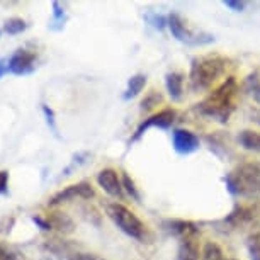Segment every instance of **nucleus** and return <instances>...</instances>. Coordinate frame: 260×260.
Returning a JSON list of instances; mask_svg holds the SVG:
<instances>
[{
	"label": "nucleus",
	"instance_id": "1",
	"mask_svg": "<svg viewBox=\"0 0 260 260\" xmlns=\"http://www.w3.org/2000/svg\"><path fill=\"white\" fill-rule=\"evenodd\" d=\"M237 99H238V83L235 77H228L216 85L209 94L204 97L198 104V111L206 117L221 122L230 121V117L237 109Z\"/></svg>",
	"mask_w": 260,
	"mask_h": 260
},
{
	"label": "nucleus",
	"instance_id": "22",
	"mask_svg": "<svg viewBox=\"0 0 260 260\" xmlns=\"http://www.w3.org/2000/svg\"><path fill=\"white\" fill-rule=\"evenodd\" d=\"M158 104H161V95L156 90H150L145 99L141 101V111H150Z\"/></svg>",
	"mask_w": 260,
	"mask_h": 260
},
{
	"label": "nucleus",
	"instance_id": "26",
	"mask_svg": "<svg viewBox=\"0 0 260 260\" xmlns=\"http://www.w3.org/2000/svg\"><path fill=\"white\" fill-rule=\"evenodd\" d=\"M146 19H148V22L155 29H164L167 26V17L165 16H158V14H148Z\"/></svg>",
	"mask_w": 260,
	"mask_h": 260
},
{
	"label": "nucleus",
	"instance_id": "13",
	"mask_svg": "<svg viewBox=\"0 0 260 260\" xmlns=\"http://www.w3.org/2000/svg\"><path fill=\"white\" fill-rule=\"evenodd\" d=\"M46 219L51 224V230H56L61 235H70L75 230V224H73V219L68 216L67 213H60V211H55V213H50L46 216Z\"/></svg>",
	"mask_w": 260,
	"mask_h": 260
},
{
	"label": "nucleus",
	"instance_id": "2",
	"mask_svg": "<svg viewBox=\"0 0 260 260\" xmlns=\"http://www.w3.org/2000/svg\"><path fill=\"white\" fill-rule=\"evenodd\" d=\"M228 60L221 55H203L196 56L190 63L189 82L192 90L204 92L213 90L218 80L226 73Z\"/></svg>",
	"mask_w": 260,
	"mask_h": 260
},
{
	"label": "nucleus",
	"instance_id": "28",
	"mask_svg": "<svg viewBox=\"0 0 260 260\" xmlns=\"http://www.w3.org/2000/svg\"><path fill=\"white\" fill-rule=\"evenodd\" d=\"M31 221L36 224L38 228H41L43 232H51V224L48 221L46 218H43V216H31Z\"/></svg>",
	"mask_w": 260,
	"mask_h": 260
},
{
	"label": "nucleus",
	"instance_id": "23",
	"mask_svg": "<svg viewBox=\"0 0 260 260\" xmlns=\"http://www.w3.org/2000/svg\"><path fill=\"white\" fill-rule=\"evenodd\" d=\"M51 7H53V24H58V29H61L67 21L65 9L60 6V2H53Z\"/></svg>",
	"mask_w": 260,
	"mask_h": 260
},
{
	"label": "nucleus",
	"instance_id": "31",
	"mask_svg": "<svg viewBox=\"0 0 260 260\" xmlns=\"http://www.w3.org/2000/svg\"><path fill=\"white\" fill-rule=\"evenodd\" d=\"M9 60H6V58H0V78H2L6 73H9Z\"/></svg>",
	"mask_w": 260,
	"mask_h": 260
},
{
	"label": "nucleus",
	"instance_id": "14",
	"mask_svg": "<svg viewBox=\"0 0 260 260\" xmlns=\"http://www.w3.org/2000/svg\"><path fill=\"white\" fill-rule=\"evenodd\" d=\"M169 224V232L174 235L175 238H182V237H187V235H194V233H199V228L198 224L192 223V221H185V219H172V221L167 223Z\"/></svg>",
	"mask_w": 260,
	"mask_h": 260
},
{
	"label": "nucleus",
	"instance_id": "24",
	"mask_svg": "<svg viewBox=\"0 0 260 260\" xmlns=\"http://www.w3.org/2000/svg\"><path fill=\"white\" fill-rule=\"evenodd\" d=\"M43 114H45L46 117V124L50 126V129L53 131L55 135H58V127H56V121H55V112H53V109L50 106H46V104H43Z\"/></svg>",
	"mask_w": 260,
	"mask_h": 260
},
{
	"label": "nucleus",
	"instance_id": "33",
	"mask_svg": "<svg viewBox=\"0 0 260 260\" xmlns=\"http://www.w3.org/2000/svg\"><path fill=\"white\" fill-rule=\"evenodd\" d=\"M228 260H237V258H228Z\"/></svg>",
	"mask_w": 260,
	"mask_h": 260
},
{
	"label": "nucleus",
	"instance_id": "25",
	"mask_svg": "<svg viewBox=\"0 0 260 260\" xmlns=\"http://www.w3.org/2000/svg\"><path fill=\"white\" fill-rule=\"evenodd\" d=\"M67 260H107L104 257H101V255L97 253H87V252H75L72 253L70 257H68Z\"/></svg>",
	"mask_w": 260,
	"mask_h": 260
},
{
	"label": "nucleus",
	"instance_id": "29",
	"mask_svg": "<svg viewBox=\"0 0 260 260\" xmlns=\"http://www.w3.org/2000/svg\"><path fill=\"white\" fill-rule=\"evenodd\" d=\"M9 189V172L0 170V194H6Z\"/></svg>",
	"mask_w": 260,
	"mask_h": 260
},
{
	"label": "nucleus",
	"instance_id": "32",
	"mask_svg": "<svg viewBox=\"0 0 260 260\" xmlns=\"http://www.w3.org/2000/svg\"><path fill=\"white\" fill-rule=\"evenodd\" d=\"M252 121L255 122V124L260 126V109H253L252 111Z\"/></svg>",
	"mask_w": 260,
	"mask_h": 260
},
{
	"label": "nucleus",
	"instance_id": "15",
	"mask_svg": "<svg viewBox=\"0 0 260 260\" xmlns=\"http://www.w3.org/2000/svg\"><path fill=\"white\" fill-rule=\"evenodd\" d=\"M146 85V75L145 73H135V75L129 77V80L126 83V90L122 94V99L124 101H131L135 99L136 95H140L143 92Z\"/></svg>",
	"mask_w": 260,
	"mask_h": 260
},
{
	"label": "nucleus",
	"instance_id": "16",
	"mask_svg": "<svg viewBox=\"0 0 260 260\" xmlns=\"http://www.w3.org/2000/svg\"><path fill=\"white\" fill-rule=\"evenodd\" d=\"M238 141L242 148L253 151V153H260V133L253 129H243L238 135Z\"/></svg>",
	"mask_w": 260,
	"mask_h": 260
},
{
	"label": "nucleus",
	"instance_id": "30",
	"mask_svg": "<svg viewBox=\"0 0 260 260\" xmlns=\"http://www.w3.org/2000/svg\"><path fill=\"white\" fill-rule=\"evenodd\" d=\"M0 260H17V258H16V253L7 250L4 245H0Z\"/></svg>",
	"mask_w": 260,
	"mask_h": 260
},
{
	"label": "nucleus",
	"instance_id": "27",
	"mask_svg": "<svg viewBox=\"0 0 260 260\" xmlns=\"http://www.w3.org/2000/svg\"><path fill=\"white\" fill-rule=\"evenodd\" d=\"M223 6L232 9L233 12H243L245 7H247V2H240V0H224Z\"/></svg>",
	"mask_w": 260,
	"mask_h": 260
},
{
	"label": "nucleus",
	"instance_id": "8",
	"mask_svg": "<svg viewBox=\"0 0 260 260\" xmlns=\"http://www.w3.org/2000/svg\"><path fill=\"white\" fill-rule=\"evenodd\" d=\"M36 53L21 48L9 58V73H12V75H29L36 68Z\"/></svg>",
	"mask_w": 260,
	"mask_h": 260
},
{
	"label": "nucleus",
	"instance_id": "19",
	"mask_svg": "<svg viewBox=\"0 0 260 260\" xmlns=\"http://www.w3.org/2000/svg\"><path fill=\"white\" fill-rule=\"evenodd\" d=\"M121 180H122V189H124V192L129 196V198L133 199V201L140 203V201H141V194H140L138 187H136L135 180L131 179L129 175L126 174V172H122V174H121Z\"/></svg>",
	"mask_w": 260,
	"mask_h": 260
},
{
	"label": "nucleus",
	"instance_id": "17",
	"mask_svg": "<svg viewBox=\"0 0 260 260\" xmlns=\"http://www.w3.org/2000/svg\"><path fill=\"white\" fill-rule=\"evenodd\" d=\"M201 260H228L224 257L223 248L214 242H206L201 253Z\"/></svg>",
	"mask_w": 260,
	"mask_h": 260
},
{
	"label": "nucleus",
	"instance_id": "7",
	"mask_svg": "<svg viewBox=\"0 0 260 260\" xmlns=\"http://www.w3.org/2000/svg\"><path fill=\"white\" fill-rule=\"evenodd\" d=\"M95 196V190L94 187L90 185V182H78V184H72V185H67L63 187L61 190H58L48 199V206L50 208H56L63 203H68V201H73V199H92Z\"/></svg>",
	"mask_w": 260,
	"mask_h": 260
},
{
	"label": "nucleus",
	"instance_id": "6",
	"mask_svg": "<svg viewBox=\"0 0 260 260\" xmlns=\"http://www.w3.org/2000/svg\"><path fill=\"white\" fill-rule=\"evenodd\" d=\"M175 119H177V111L172 109V107H167V109H161L158 112H155V114L148 116L146 119H143V121L140 122L138 127H136L135 135L131 136V140H129V145L135 143V141H138L141 136L146 133V131L151 129V127L169 129V127L175 122Z\"/></svg>",
	"mask_w": 260,
	"mask_h": 260
},
{
	"label": "nucleus",
	"instance_id": "12",
	"mask_svg": "<svg viewBox=\"0 0 260 260\" xmlns=\"http://www.w3.org/2000/svg\"><path fill=\"white\" fill-rule=\"evenodd\" d=\"M165 89L172 101L179 102L184 95V75L179 72H169L165 75Z\"/></svg>",
	"mask_w": 260,
	"mask_h": 260
},
{
	"label": "nucleus",
	"instance_id": "11",
	"mask_svg": "<svg viewBox=\"0 0 260 260\" xmlns=\"http://www.w3.org/2000/svg\"><path fill=\"white\" fill-rule=\"evenodd\" d=\"M201 253H203V248L199 245V233L179 238L175 260H201Z\"/></svg>",
	"mask_w": 260,
	"mask_h": 260
},
{
	"label": "nucleus",
	"instance_id": "21",
	"mask_svg": "<svg viewBox=\"0 0 260 260\" xmlns=\"http://www.w3.org/2000/svg\"><path fill=\"white\" fill-rule=\"evenodd\" d=\"M247 247H248V253H250V257H252V260H260V230L255 232L253 235H250Z\"/></svg>",
	"mask_w": 260,
	"mask_h": 260
},
{
	"label": "nucleus",
	"instance_id": "9",
	"mask_svg": "<svg viewBox=\"0 0 260 260\" xmlns=\"http://www.w3.org/2000/svg\"><path fill=\"white\" fill-rule=\"evenodd\" d=\"M172 145H174V150L177 151V153L190 155L199 150L201 141H199V136L192 133V131L184 129V127H177V129L172 131Z\"/></svg>",
	"mask_w": 260,
	"mask_h": 260
},
{
	"label": "nucleus",
	"instance_id": "3",
	"mask_svg": "<svg viewBox=\"0 0 260 260\" xmlns=\"http://www.w3.org/2000/svg\"><path fill=\"white\" fill-rule=\"evenodd\" d=\"M230 194L237 198H258L260 196V160H250L237 165L224 177Z\"/></svg>",
	"mask_w": 260,
	"mask_h": 260
},
{
	"label": "nucleus",
	"instance_id": "18",
	"mask_svg": "<svg viewBox=\"0 0 260 260\" xmlns=\"http://www.w3.org/2000/svg\"><path fill=\"white\" fill-rule=\"evenodd\" d=\"M27 29V22L21 17H11L7 19L6 24H4V31L11 36H16V34H21Z\"/></svg>",
	"mask_w": 260,
	"mask_h": 260
},
{
	"label": "nucleus",
	"instance_id": "10",
	"mask_svg": "<svg viewBox=\"0 0 260 260\" xmlns=\"http://www.w3.org/2000/svg\"><path fill=\"white\" fill-rule=\"evenodd\" d=\"M97 184L104 190L106 194L112 196V198L122 199L124 198V189H122L121 175L117 174L114 169H102L97 174Z\"/></svg>",
	"mask_w": 260,
	"mask_h": 260
},
{
	"label": "nucleus",
	"instance_id": "5",
	"mask_svg": "<svg viewBox=\"0 0 260 260\" xmlns=\"http://www.w3.org/2000/svg\"><path fill=\"white\" fill-rule=\"evenodd\" d=\"M167 27L170 29L172 36L180 43H185V45H192V46L206 45V43H211L214 39L209 34H198L196 31H192L187 26V22L182 19V16H179L177 12H172L167 17Z\"/></svg>",
	"mask_w": 260,
	"mask_h": 260
},
{
	"label": "nucleus",
	"instance_id": "4",
	"mask_svg": "<svg viewBox=\"0 0 260 260\" xmlns=\"http://www.w3.org/2000/svg\"><path fill=\"white\" fill-rule=\"evenodd\" d=\"M107 216H109L111 221L129 238H135V240L145 238V233H146L145 223L141 221L138 218V214L133 213L127 206L121 203H112L107 206Z\"/></svg>",
	"mask_w": 260,
	"mask_h": 260
},
{
	"label": "nucleus",
	"instance_id": "20",
	"mask_svg": "<svg viewBox=\"0 0 260 260\" xmlns=\"http://www.w3.org/2000/svg\"><path fill=\"white\" fill-rule=\"evenodd\" d=\"M247 90L253 95V99L260 104V77L258 73H250L247 77Z\"/></svg>",
	"mask_w": 260,
	"mask_h": 260
}]
</instances>
